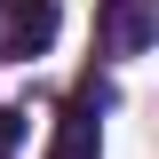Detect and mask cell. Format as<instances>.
<instances>
[{
  "instance_id": "obj_1",
  "label": "cell",
  "mask_w": 159,
  "mask_h": 159,
  "mask_svg": "<svg viewBox=\"0 0 159 159\" xmlns=\"http://www.w3.org/2000/svg\"><path fill=\"white\" fill-rule=\"evenodd\" d=\"M56 0H0V64H32L56 40Z\"/></svg>"
},
{
  "instance_id": "obj_2",
  "label": "cell",
  "mask_w": 159,
  "mask_h": 159,
  "mask_svg": "<svg viewBox=\"0 0 159 159\" xmlns=\"http://www.w3.org/2000/svg\"><path fill=\"white\" fill-rule=\"evenodd\" d=\"M103 103H111V96H103L96 80H88V88H80V96L64 103V127H56V159H96V151H103V127H96V111H103Z\"/></svg>"
},
{
  "instance_id": "obj_3",
  "label": "cell",
  "mask_w": 159,
  "mask_h": 159,
  "mask_svg": "<svg viewBox=\"0 0 159 159\" xmlns=\"http://www.w3.org/2000/svg\"><path fill=\"white\" fill-rule=\"evenodd\" d=\"M159 32V0H103V48L111 56H143Z\"/></svg>"
},
{
  "instance_id": "obj_4",
  "label": "cell",
  "mask_w": 159,
  "mask_h": 159,
  "mask_svg": "<svg viewBox=\"0 0 159 159\" xmlns=\"http://www.w3.org/2000/svg\"><path fill=\"white\" fill-rule=\"evenodd\" d=\"M16 143H24V119L0 103V159H16Z\"/></svg>"
}]
</instances>
